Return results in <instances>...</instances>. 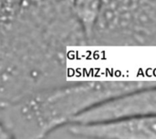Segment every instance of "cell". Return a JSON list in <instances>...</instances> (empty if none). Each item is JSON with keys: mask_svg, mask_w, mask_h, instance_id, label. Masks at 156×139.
Here are the masks:
<instances>
[{"mask_svg": "<svg viewBox=\"0 0 156 139\" xmlns=\"http://www.w3.org/2000/svg\"><path fill=\"white\" fill-rule=\"evenodd\" d=\"M83 139H156V116L123 117L93 123H70L55 133ZM54 133V134H55Z\"/></svg>", "mask_w": 156, "mask_h": 139, "instance_id": "3", "label": "cell"}, {"mask_svg": "<svg viewBox=\"0 0 156 139\" xmlns=\"http://www.w3.org/2000/svg\"><path fill=\"white\" fill-rule=\"evenodd\" d=\"M89 46H156V0H99Z\"/></svg>", "mask_w": 156, "mask_h": 139, "instance_id": "2", "label": "cell"}, {"mask_svg": "<svg viewBox=\"0 0 156 139\" xmlns=\"http://www.w3.org/2000/svg\"><path fill=\"white\" fill-rule=\"evenodd\" d=\"M151 116H156V83L116 96L80 115L71 123H93Z\"/></svg>", "mask_w": 156, "mask_h": 139, "instance_id": "4", "label": "cell"}, {"mask_svg": "<svg viewBox=\"0 0 156 139\" xmlns=\"http://www.w3.org/2000/svg\"><path fill=\"white\" fill-rule=\"evenodd\" d=\"M143 80H84L43 89L0 105L1 138L50 137L90 108L122 94L155 84Z\"/></svg>", "mask_w": 156, "mask_h": 139, "instance_id": "1", "label": "cell"}]
</instances>
